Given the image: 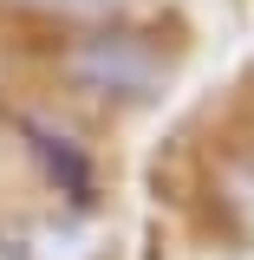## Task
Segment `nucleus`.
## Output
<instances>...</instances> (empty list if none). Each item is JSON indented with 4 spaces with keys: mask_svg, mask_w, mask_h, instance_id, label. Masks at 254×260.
Listing matches in <instances>:
<instances>
[{
    "mask_svg": "<svg viewBox=\"0 0 254 260\" xmlns=\"http://www.w3.org/2000/svg\"><path fill=\"white\" fill-rule=\"evenodd\" d=\"M39 7H72V13H98V7H111V0H39Z\"/></svg>",
    "mask_w": 254,
    "mask_h": 260,
    "instance_id": "1",
    "label": "nucleus"
}]
</instances>
